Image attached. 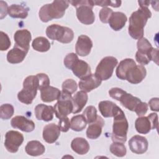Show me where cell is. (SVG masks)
<instances>
[{"label":"cell","instance_id":"2","mask_svg":"<svg viewBox=\"0 0 159 159\" xmlns=\"http://www.w3.org/2000/svg\"><path fill=\"white\" fill-rule=\"evenodd\" d=\"M68 6V1H53L51 4H47L41 7L39 12V18L43 22H47L53 19L61 18Z\"/></svg>","mask_w":159,"mask_h":159},{"label":"cell","instance_id":"1","mask_svg":"<svg viewBox=\"0 0 159 159\" xmlns=\"http://www.w3.org/2000/svg\"><path fill=\"white\" fill-rule=\"evenodd\" d=\"M152 17V12L147 7H140L134 12L129 18V34L134 39L143 37V28L149 18Z\"/></svg>","mask_w":159,"mask_h":159},{"label":"cell","instance_id":"33","mask_svg":"<svg viewBox=\"0 0 159 159\" xmlns=\"http://www.w3.org/2000/svg\"><path fill=\"white\" fill-rule=\"evenodd\" d=\"M110 152L118 157H122L125 155L127 150L122 143L113 142L110 146Z\"/></svg>","mask_w":159,"mask_h":159},{"label":"cell","instance_id":"26","mask_svg":"<svg viewBox=\"0 0 159 159\" xmlns=\"http://www.w3.org/2000/svg\"><path fill=\"white\" fill-rule=\"evenodd\" d=\"M98 107L103 117H114L119 107L112 101H102L99 103Z\"/></svg>","mask_w":159,"mask_h":159},{"label":"cell","instance_id":"23","mask_svg":"<svg viewBox=\"0 0 159 159\" xmlns=\"http://www.w3.org/2000/svg\"><path fill=\"white\" fill-rule=\"evenodd\" d=\"M27 53V52L25 50L14 45V48L8 52L7 54V60L9 63L12 64L19 63L24 60Z\"/></svg>","mask_w":159,"mask_h":159},{"label":"cell","instance_id":"11","mask_svg":"<svg viewBox=\"0 0 159 159\" xmlns=\"http://www.w3.org/2000/svg\"><path fill=\"white\" fill-rule=\"evenodd\" d=\"M146 75V69L143 65H135L128 70L125 75V80L132 84H138L143 81Z\"/></svg>","mask_w":159,"mask_h":159},{"label":"cell","instance_id":"8","mask_svg":"<svg viewBox=\"0 0 159 159\" xmlns=\"http://www.w3.org/2000/svg\"><path fill=\"white\" fill-rule=\"evenodd\" d=\"M118 63L117 58L108 56L103 58L98 65L95 75L101 80H107L113 73L114 69Z\"/></svg>","mask_w":159,"mask_h":159},{"label":"cell","instance_id":"41","mask_svg":"<svg viewBox=\"0 0 159 159\" xmlns=\"http://www.w3.org/2000/svg\"><path fill=\"white\" fill-rule=\"evenodd\" d=\"M37 76L39 80V89L41 90L50 84V80L48 75L45 73H38Z\"/></svg>","mask_w":159,"mask_h":159},{"label":"cell","instance_id":"38","mask_svg":"<svg viewBox=\"0 0 159 159\" xmlns=\"http://www.w3.org/2000/svg\"><path fill=\"white\" fill-rule=\"evenodd\" d=\"M113 12H114L113 11L107 7H102L100 10L99 13V17L102 23H105V24L108 23L109 20Z\"/></svg>","mask_w":159,"mask_h":159},{"label":"cell","instance_id":"10","mask_svg":"<svg viewBox=\"0 0 159 159\" xmlns=\"http://www.w3.org/2000/svg\"><path fill=\"white\" fill-rule=\"evenodd\" d=\"M24 142L23 135L18 131L9 130L5 134L4 146L11 153H16Z\"/></svg>","mask_w":159,"mask_h":159},{"label":"cell","instance_id":"44","mask_svg":"<svg viewBox=\"0 0 159 159\" xmlns=\"http://www.w3.org/2000/svg\"><path fill=\"white\" fill-rule=\"evenodd\" d=\"M58 126L61 132H66L67 131H68L70 127V122L69 118L67 116H66L59 119Z\"/></svg>","mask_w":159,"mask_h":159},{"label":"cell","instance_id":"9","mask_svg":"<svg viewBox=\"0 0 159 159\" xmlns=\"http://www.w3.org/2000/svg\"><path fill=\"white\" fill-rule=\"evenodd\" d=\"M158 115L156 113H151L147 117H138L135 122L136 130L139 134H148L152 129H158Z\"/></svg>","mask_w":159,"mask_h":159},{"label":"cell","instance_id":"20","mask_svg":"<svg viewBox=\"0 0 159 159\" xmlns=\"http://www.w3.org/2000/svg\"><path fill=\"white\" fill-rule=\"evenodd\" d=\"M104 125V121L103 119L98 116L96 120L91 124H89L87 130L86 136L90 139H96L101 134L102 127Z\"/></svg>","mask_w":159,"mask_h":159},{"label":"cell","instance_id":"42","mask_svg":"<svg viewBox=\"0 0 159 159\" xmlns=\"http://www.w3.org/2000/svg\"><path fill=\"white\" fill-rule=\"evenodd\" d=\"M94 6H99L101 7H106L108 6H112L113 7H118L120 6L121 1H109V0H104V1H93Z\"/></svg>","mask_w":159,"mask_h":159},{"label":"cell","instance_id":"14","mask_svg":"<svg viewBox=\"0 0 159 159\" xmlns=\"http://www.w3.org/2000/svg\"><path fill=\"white\" fill-rule=\"evenodd\" d=\"M93 47V42L91 39L85 35H81L78 37L75 45L76 53L81 56L85 57L89 54Z\"/></svg>","mask_w":159,"mask_h":159},{"label":"cell","instance_id":"3","mask_svg":"<svg viewBox=\"0 0 159 159\" xmlns=\"http://www.w3.org/2000/svg\"><path fill=\"white\" fill-rule=\"evenodd\" d=\"M129 124L124 112L119 107L114 116L111 139L113 142L124 143L127 140Z\"/></svg>","mask_w":159,"mask_h":159},{"label":"cell","instance_id":"43","mask_svg":"<svg viewBox=\"0 0 159 159\" xmlns=\"http://www.w3.org/2000/svg\"><path fill=\"white\" fill-rule=\"evenodd\" d=\"M78 58V55L76 54H75V53H70L68 54H67L66 55V57L64 58V65L65 66L71 70L73 65L74 64V63L76 61V60H77Z\"/></svg>","mask_w":159,"mask_h":159},{"label":"cell","instance_id":"50","mask_svg":"<svg viewBox=\"0 0 159 159\" xmlns=\"http://www.w3.org/2000/svg\"><path fill=\"white\" fill-rule=\"evenodd\" d=\"M138 2H139L140 7H148L150 1H139Z\"/></svg>","mask_w":159,"mask_h":159},{"label":"cell","instance_id":"31","mask_svg":"<svg viewBox=\"0 0 159 159\" xmlns=\"http://www.w3.org/2000/svg\"><path fill=\"white\" fill-rule=\"evenodd\" d=\"M32 48L40 52H47L50 48V43L46 38L43 37H38L35 38L32 43Z\"/></svg>","mask_w":159,"mask_h":159},{"label":"cell","instance_id":"37","mask_svg":"<svg viewBox=\"0 0 159 159\" xmlns=\"http://www.w3.org/2000/svg\"><path fill=\"white\" fill-rule=\"evenodd\" d=\"M77 88V83L73 79H67L62 84V91L71 94L76 91Z\"/></svg>","mask_w":159,"mask_h":159},{"label":"cell","instance_id":"13","mask_svg":"<svg viewBox=\"0 0 159 159\" xmlns=\"http://www.w3.org/2000/svg\"><path fill=\"white\" fill-rule=\"evenodd\" d=\"M14 39L15 41V45L28 52L32 35L31 33L27 29L17 30L14 35Z\"/></svg>","mask_w":159,"mask_h":159},{"label":"cell","instance_id":"27","mask_svg":"<svg viewBox=\"0 0 159 159\" xmlns=\"http://www.w3.org/2000/svg\"><path fill=\"white\" fill-rule=\"evenodd\" d=\"M71 149L79 155H84L89 150V144L82 137L75 138L71 143Z\"/></svg>","mask_w":159,"mask_h":159},{"label":"cell","instance_id":"48","mask_svg":"<svg viewBox=\"0 0 159 159\" xmlns=\"http://www.w3.org/2000/svg\"><path fill=\"white\" fill-rule=\"evenodd\" d=\"M0 8H1V19H3L4 17L6 16L7 14L8 13V6L7 4L3 1H0Z\"/></svg>","mask_w":159,"mask_h":159},{"label":"cell","instance_id":"6","mask_svg":"<svg viewBox=\"0 0 159 159\" xmlns=\"http://www.w3.org/2000/svg\"><path fill=\"white\" fill-rule=\"evenodd\" d=\"M46 35L50 39L57 40L63 43H68L74 38V32L70 28L58 24H52L48 26L46 29Z\"/></svg>","mask_w":159,"mask_h":159},{"label":"cell","instance_id":"47","mask_svg":"<svg viewBox=\"0 0 159 159\" xmlns=\"http://www.w3.org/2000/svg\"><path fill=\"white\" fill-rule=\"evenodd\" d=\"M150 109L153 111L158 112L159 111V98H153L148 102Z\"/></svg>","mask_w":159,"mask_h":159},{"label":"cell","instance_id":"34","mask_svg":"<svg viewBox=\"0 0 159 159\" xmlns=\"http://www.w3.org/2000/svg\"><path fill=\"white\" fill-rule=\"evenodd\" d=\"M83 115L87 123L91 124L97 119V110L94 106H89L84 109Z\"/></svg>","mask_w":159,"mask_h":159},{"label":"cell","instance_id":"29","mask_svg":"<svg viewBox=\"0 0 159 159\" xmlns=\"http://www.w3.org/2000/svg\"><path fill=\"white\" fill-rule=\"evenodd\" d=\"M135 61L132 58H125L122 60L118 65L116 69V76L118 78L125 80V75L128 70L133 66L135 65Z\"/></svg>","mask_w":159,"mask_h":159},{"label":"cell","instance_id":"22","mask_svg":"<svg viewBox=\"0 0 159 159\" xmlns=\"http://www.w3.org/2000/svg\"><path fill=\"white\" fill-rule=\"evenodd\" d=\"M61 95V91L57 88L48 86L40 90V97L42 101L51 102L58 100Z\"/></svg>","mask_w":159,"mask_h":159},{"label":"cell","instance_id":"30","mask_svg":"<svg viewBox=\"0 0 159 159\" xmlns=\"http://www.w3.org/2000/svg\"><path fill=\"white\" fill-rule=\"evenodd\" d=\"M29 8L19 4H12L8 8V14L12 18L25 19L28 16Z\"/></svg>","mask_w":159,"mask_h":159},{"label":"cell","instance_id":"40","mask_svg":"<svg viewBox=\"0 0 159 159\" xmlns=\"http://www.w3.org/2000/svg\"><path fill=\"white\" fill-rule=\"evenodd\" d=\"M135 59H136V61L140 65H147L150 61V53H147L142 52L138 50L136 52Z\"/></svg>","mask_w":159,"mask_h":159},{"label":"cell","instance_id":"18","mask_svg":"<svg viewBox=\"0 0 159 159\" xmlns=\"http://www.w3.org/2000/svg\"><path fill=\"white\" fill-rule=\"evenodd\" d=\"M71 70L73 74L81 80H83L91 75L89 65L86 61L79 59L76 60Z\"/></svg>","mask_w":159,"mask_h":159},{"label":"cell","instance_id":"21","mask_svg":"<svg viewBox=\"0 0 159 159\" xmlns=\"http://www.w3.org/2000/svg\"><path fill=\"white\" fill-rule=\"evenodd\" d=\"M127 20V17L124 13L121 12H114L108 23L114 30L118 31L124 27Z\"/></svg>","mask_w":159,"mask_h":159},{"label":"cell","instance_id":"46","mask_svg":"<svg viewBox=\"0 0 159 159\" xmlns=\"http://www.w3.org/2000/svg\"><path fill=\"white\" fill-rule=\"evenodd\" d=\"M148 111V104L145 102H140L137 106L135 112L138 116H142L146 114Z\"/></svg>","mask_w":159,"mask_h":159},{"label":"cell","instance_id":"12","mask_svg":"<svg viewBox=\"0 0 159 159\" xmlns=\"http://www.w3.org/2000/svg\"><path fill=\"white\" fill-rule=\"evenodd\" d=\"M129 146L133 153L135 154H143L148 149V142L145 137L136 135L129 140Z\"/></svg>","mask_w":159,"mask_h":159},{"label":"cell","instance_id":"24","mask_svg":"<svg viewBox=\"0 0 159 159\" xmlns=\"http://www.w3.org/2000/svg\"><path fill=\"white\" fill-rule=\"evenodd\" d=\"M88 96L86 92L80 91L77 92L73 97H72V102L73 105V113L76 114L81 111L88 101Z\"/></svg>","mask_w":159,"mask_h":159},{"label":"cell","instance_id":"4","mask_svg":"<svg viewBox=\"0 0 159 159\" xmlns=\"http://www.w3.org/2000/svg\"><path fill=\"white\" fill-rule=\"evenodd\" d=\"M71 3L76 9V16L80 22L85 25L92 24L95 20V16L93 11L94 6L91 0L70 1Z\"/></svg>","mask_w":159,"mask_h":159},{"label":"cell","instance_id":"49","mask_svg":"<svg viewBox=\"0 0 159 159\" xmlns=\"http://www.w3.org/2000/svg\"><path fill=\"white\" fill-rule=\"evenodd\" d=\"M158 49L157 48H154L153 47V48L151 50V51L150 52V60H152L154 62H155L157 63V65L158 64Z\"/></svg>","mask_w":159,"mask_h":159},{"label":"cell","instance_id":"39","mask_svg":"<svg viewBox=\"0 0 159 159\" xmlns=\"http://www.w3.org/2000/svg\"><path fill=\"white\" fill-rule=\"evenodd\" d=\"M11 46V40L5 32L1 31L0 32V50L5 51Z\"/></svg>","mask_w":159,"mask_h":159},{"label":"cell","instance_id":"17","mask_svg":"<svg viewBox=\"0 0 159 159\" xmlns=\"http://www.w3.org/2000/svg\"><path fill=\"white\" fill-rule=\"evenodd\" d=\"M60 129L58 125L54 123L46 125L43 130V139L48 143H53L57 140L60 135Z\"/></svg>","mask_w":159,"mask_h":159},{"label":"cell","instance_id":"5","mask_svg":"<svg viewBox=\"0 0 159 159\" xmlns=\"http://www.w3.org/2000/svg\"><path fill=\"white\" fill-rule=\"evenodd\" d=\"M39 89V80L37 75H30L25 78L23 88L17 94L19 101L25 104H30L35 99Z\"/></svg>","mask_w":159,"mask_h":159},{"label":"cell","instance_id":"16","mask_svg":"<svg viewBox=\"0 0 159 159\" xmlns=\"http://www.w3.org/2000/svg\"><path fill=\"white\" fill-rule=\"evenodd\" d=\"M36 118L39 120L45 122L50 121L53 118L54 109L52 106H47L43 104L37 105L34 109Z\"/></svg>","mask_w":159,"mask_h":159},{"label":"cell","instance_id":"7","mask_svg":"<svg viewBox=\"0 0 159 159\" xmlns=\"http://www.w3.org/2000/svg\"><path fill=\"white\" fill-rule=\"evenodd\" d=\"M53 109L55 116L58 119L66 117L71 113L73 109L71 94L62 91Z\"/></svg>","mask_w":159,"mask_h":159},{"label":"cell","instance_id":"15","mask_svg":"<svg viewBox=\"0 0 159 159\" xmlns=\"http://www.w3.org/2000/svg\"><path fill=\"white\" fill-rule=\"evenodd\" d=\"M11 124L13 128L19 129L25 132H30L35 129L34 122L22 116H17L13 117Z\"/></svg>","mask_w":159,"mask_h":159},{"label":"cell","instance_id":"36","mask_svg":"<svg viewBox=\"0 0 159 159\" xmlns=\"http://www.w3.org/2000/svg\"><path fill=\"white\" fill-rule=\"evenodd\" d=\"M137 46L139 51L147 53H149L151 50L153 48L151 43L145 37H142L141 39H139L137 43Z\"/></svg>","mask_w":159,"mask_h":159},{"label":"cell","instance_id":"25","mask_svg":"<svg viewBox=\"0 0 159 159\" xmlns=\"http://www.w3.org/2000/svg\"><path fill=\"white\" fill-rule=\"evenodd\" d=\"M119 101L127 109L131 111H135L137 106L141 102V100L125 91L120 96Z\"/></svg>","mask_w":159,"mask_h":159},{"label":"cell","instance_id":"19","mask_svg":"<svg viewBox=\"0 0 159 159\" xmlns=\"http://www.w3.org/2000/svg\"><path fill=\"white\" fill-rule=\"evenodd\" d=\"M101 82L102 81L95 74H91L89 76L81 80L79 82V88L81 91L88 93L99 87Z\"/></svg>","mask_w":159,"mask_h":159},{"label":"cell","instance_id":"35","mask_svg":"<svg viewBox=\"0 0 159 159\" xmlns=\"http://www.w3.org/2000/svg\"><path fill=\"white\" fill-rule=\"evenodd\" d=\"M14 107L10 104H4L0 107V117L2 119H10L14 114Z\"/></svg>","mask_w":159,"mask_h":159},{"label":"cell","instance_id":"28","mask_svg":"<svg viewBox=\"0 0 159 159\" xmlns=\"http://www.w3.org/2000/svg\"><path fill=\"white\" fill-rule=\"evenodd\" d=\"M25 150L26 153L33 157L42 155L45 151L44 145L37 140H31L29 142L25 147Z\"/></svg>","mask_w":159,"mask_h":159},{"label":"cell","instance_id":"45","mask_svg":"<svg viewBox=\"0 0 159 159\" xmlns=\"http://www.w3.org/2000/svg\"><path fill=\"white\" fill-rule=\"evenodd\" d=\"M124 92H125L124 90L119 88H112L109 91V94L112 98L117 101H119L120 96L122 95V94Z\"/></svg>","mask_w":159,"mask_h":159},{"label":"cell","instance_id":"32","mask_svg":"<svg viewBox=\"0 0 159 159\" xmlns=\"http://www.w3.org/2000/svg\"><path fill=\"white\" fill-rule=\"evenodd\" d=\"M87 122L83 115H76L71 119L70 127L71 129L76 132L82 131L85 129Z\"/></svg>","mask_w":159,"mask_h":159}]
</instances>
